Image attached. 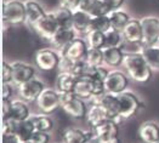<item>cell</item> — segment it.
<instances>
[{
	"mask_svg": "<svg viewBox=\"0 0 159 143\" xmlns=\"http://www.w3.org/2000/svg\"><path fill=\"white\" fill-rule=\"evenodd\" d=\"M44 90H45V85L38 78L30 79L29 81H27L17 87L20 97L25 100L26 102H35Z\"/></svg>",
	"mask_w": 159,
	"mask_h": 143,
	"instance_id": "8",
	"label": "cell"
},
{
	"mask_svg": "<svg viewBox=\"0 0 159 143\" xmlns=\"http://www.w3.org/2000/svg\"><path fill=\"white\" fill-rule=\"evenodd\" d=\"M125 52L121 47H103V63L111 68L123 65Z\"/></svg>",
	"mask_w": 159,
	"mask_h": 143,
	"instance_id": "22",
	"label": "cell"
},
{
	"mask_svg": "<svg viewBox=\"0 0 159 143\" xmlns=\"http://www.w3.org/2000/svg\"><path fill=\"white\" fill-rule=\"evenodd\" d=\"M81 62L83 61H74V60H72V58H69L67 56L61 55L58 70H60V73H70V74H74V75L79 77Z\"/></svg>",
	"mask_w": 159,
	"mask_h": 143,
	"instance_id": "30",
	"label": "cell"
},
{
	"mask_svg": "<svg viewBox=\"0 0 159 143\" xmlns=\"http://www.w3.org/2000/svg\"><path fill=\"white\" fill-rule=\"evenodd\" d=\"M21 143H33L32 141H26V142H21Z\"/></svg>",
	"mask_w": 159,
	"mask_h": 143,
	"instance_id": "44",
	"label": "cell"
},
{
	"mask_svg": "<svg viewBox=\"0 0 159 143\" xmlns=\"http://www.w3.org/2000/svg\"><path fill=\"white\" fill-rule=\"evenodd\" d=\"M109 21H111V26L113 29H117L119 32H123L126 25L129 23V21L131 20L129 13L123 11V10H114L108 13Z\"/></svg>",
	"mask_w": 159,
	"mask_h": 143,
	"instance_id": "28",
	"label": "cell"
},
{
	"mask_svg": "<svg viewBox=\"0 0 159 143\" xmlns=\"http://www.w3.org/2000/svg\"><path fill=\"white\" fill-rule=\"evenodd\" d=\"M86 41L89 47L103 49L106 46V33L98 30H90L86 33Z\"/></svg>",
	"mask_w": 159,
	"mask_h": 143,
	"instance_id": "31",
	"label": "cell"
},
{
	"mask_svg": "<svg viewBox=\"0 0 159 143\" xmlns=\"http://www.w3.org/2000/svg\"><path fill=\"white\" fill-rule=\"evenodd\" d=\"M60 143H62V142H60Z\"/></svg>",
	"mask_w": 159,
	"mask_h": 143,
	"instance_id": "48",
	"label": "cell"
},
{
	"mask_svg": "<svg viewBox=\"0 0 159 143\" xmlns=\"http://www.w3.org/2000/svg\"><path fill=\"white\" fill-rule=\"evenodd\" d=\"M2 18L5 23L21 25L27 22V12L25 1L6 0L2 5Z\"/></svg>",
	"mask_w": 159,
	"mask_h": 143,
	"instance_id": "3",
	"label": "cell"
},
{
	"mask_svg": "<svg viewBox=\"0 0 159 143\" xmlns=\"http://www.w3.org/2000/svg\"><path fill=\"white\" fill-rule=\"evenodd\" d=\"M50 133L49 132H43V131H35L32 136V142L33 143H50Z\"/></svg>",
	"mask_w": 159,
	"mask_h": 143,
	"instance_id": "35",
	"label": "cell"
},
{
	"mask_svg": "<svg viewBox=\"0 0 159 143\" xmlns=\"http://www.w3.org/2000/svg\"><path fill=\"white\" fill-rule=\"evenodd\" d=\"M93 17L88 12L80 10V9H75L73 11V23H72V28L77 32V33H88L89 32V27L91 23Z\"/></svg>",
	"mask_w": 159,
	"mask_h": 143,
	"instance_id": "24",
	"label": "cell"
},
{
	"mask_svg": "<svg viewBox=\"0 0 159 143\" xmlns=\"http://www.w3.org/2000/svg\"><path fill=\"white\" fill-rule=\"evenodd\" d=\"M97 143H120L119 137H114V138H111V140H107V141H101V142Z\"/></svg>",
	"mask_w": 159,
	"mask_h": 143,
	"instance_id": "43",
	"label": "cell"
},
{
	"mask_svg": "<svg viewBox=\"0 0 159 143\" xmlns=\"http://www.w3.org/2000/svg\"><path fill=\"white\" fill-rule=\"evenodd\" d=\"M123 67L128 77L136 83H148L153 77V70L142 53H125Z\"/></svg>",
	"mask_w": 159,
	"mask_h": 143,
	"instance_id": "1",
	"label": "cell"
},
{
	"mask_svg": "<svg viewBox=\"0 0 159 143\" xmlns=\"http://www.w3.org/2000/svg\"><path fill=\"white\" fill-rule=\"evenodd\" d=\"M12 65V84L17 87L30 79L35 78V68L25 62H13Z\"/></svg>",
	"mask_w": 159,
	"mask_h": 143,
	"instance_id": "11",
	"label": "cell"
},
{
	"mask_svg": "<svg viewBox=\"0 0 159 143\" xmlns=\"http://www.w3.org/2000/svg\"><path fill=\"white\" fill-rule=\"evenodd\" d=\"M77 38V32L73 28H60L55 35L52 37V39L50 40L52 47L58 51L60 53L66 50V47Z\"/></svg>",
	"mask_w": 159,
	"mask_h": 143,
	"instance_id": "12",
	"label": "cell"
},
{
	"mask_svg": "<svg viewBox=\"0 0 159 143\" xmlns=\"http://www.w3.org/2000/svg\"><path fill=\"white\" fill-rule=\"evenodd\" d=\"M107 120H111L109 115L101 104H90L88 114H86V121H88L91 130L100 126V125H102L103 123H106Z\"/></svg>",
	"mask_w": 159,
	"mask_h": 143,
	"instance_id": "16",
	"label": "cell"
},
{
	"mask_svg": "<svg viewBox=\"0 0 159 143\" xmlns=\"http://www.w3.org/2000/svg\"><path fill=\"white\" fill-rule=\"evenodd\" d=\"M84 62H86L88 65H93V67L103 65H105V63H103V49L89 47Z\"/></svg>",
	"mask_w": 159,
	"mask_h": 143,
	"instance_id": "32",
	"label": "cell"
},
{
	"mask_svg": "<svg viewBox=\"0 0 159 143\" xmlns=\"http://www.w3.org/2000/svg\"><path fill=\"white\" fill-rule=\"evenodd\" d=\"M2 83H12V65L6 61L2 63Z\"/></svg>",
	"mask_w": 159,
	"mask_h": 143,
	"instance_id": "36",
	"label": "cell"
},
{
	"mask_svg": "<svg viewBox=\"0 0 159 143\" xmlns=\"http://www.w3.org/2000/svg\"><path fill=\"white\" fill-rule=\"evenodd\" d=\"M141 53L153 72L159 70V46L157 45L145 46Z\"/></svg>",
	"mask_w": 159,
	"mask_h": 143,
	"instance_id": "29",
	"label": "cell"
},
{
	"mask_svg": "<svg viewBox=\"0 0 159 143\" xmlns=\"http://www.w3.org/2000/svg\"><path fill=\"white\" fill-rule=\"evenodd\" d=\"M30 117V112H29V105L28 102L25 100H13L11 101V107H10V112L9 115L4 119H11L15 121H22L27 120Z\"/></svg>",
	"mask_w": 159,
	"mask_h": 143,
	"instance_id": "19",
	"label": "cell"
},
{
	"mask_svg": "<svg viewBox=\"0 0 159 143\" xmlns=\"http://www.w3.org/2000/svg\"><path fill=\"white\" fill-rule=\"evenodd\" d=\"M80 1L81 0H61V6L67 7V9H70V10H75L78 9L80 5Z\"/></svg>",
	"mask_w": 159,
	"mask_h": 143,
	"instance_id": "41",
	"label": "cell"
},
{
	"mask_svg": "<svg viewBox=\"0 0 159 143\" xmlns=\"http://www.w3.org/2000/svg\"><path fill=\"white\" fill-rule=\"evenodd\" d=\"M111 28H112V26H111V21H109L108 15L107 16H98V17H93L90 27H89V32L90 30H98V32L106 33Z\"/></svg>",
	"mask_w": 159,
	"mask_h": 143,
	"instance_id": "34",
	"label": "cell"
},
{
	"mask_svg": "<svg viewBox=\"0 0 159 143\" xmlns=\"http://www.w3.org/2000/svg\"><path fill=\"white\" fill-rule=\"evenodd\" d=\"M154 143H159V141H157V142H154Z\"/></svg>",
	"mask_w": 159,
	"mask_h": 143,
	"instance_id": "46",
	"label": "cell"
},
{
	"mask_svg": "<svg viewBox=\"0 0 159 143\" xmlns=\"http://www.w3.org/2000/svg\"><path fill=\"white\" fill-rule=\"evenodd\" d=\"M124 37L123 33L111 28L106 32V46L105 47H121L124 44Z\"/></svg>",
	"mask_w": 159,
	"mask_h": 143,
	"instance_id": "33",
	"label": "cell"
},
{
	"mask_svg": "<svg viewBox=\"0 0 159 143\" xmlns=\"http://www.w3.org/2000/svg\"><path fill=\"white\" fill-rule=\"evenodd\" d=\"M32 27H33V29L35 30V33L39 35L40 38L48 40L49 42H50V40L52 39L55 33L60 29V27L57 25V22L55 21L51 12H48L44 17H41L34 26Z\"/></svg>",
	"mask_w": 159,
	"mask_h": 143,
	"instance_id": "9",
	"label": "cell"
},
{
	"mask_svg": "<svg viewBox=\"0 0 159 143\" xmlns=\"http://www.w3.org/2000/svg\"><path fill=\"white\" fill-rule=\"evenodd\" d=\"M51 15L53 16L55 21L57 22L60 28H72L73 10L61 6L60 9H56V10L51 11Z\"/></svg>",
	"mask_w": 159,
	"mask_h": 143,
	"instance_id": "25",
	"label": "cell"
},
{
	"mask_svg": "<svg viewBox=\"0 0 159 143\" xmlns=\"http://www.w3.org/2000/svg\"><path fill=\"white\" fill-rule=\"evenodd\" d=\"M35 103L39 110L43 112V114H52L61 107V93L56 89L53 90L45 87V90L41 92Z\"/></svg>",
	"mask_w": 159,
	"mask_h": 143,
	"instance_id": "6",
	"label": "cell"
},
{
	"mask_svg": "<svg viewBox=\"0 0 159 143\" xmlns=\"http://www.w3.org/2000/svg\"><path fill=\"white\" fill-rule=\"evenodd\" d=\"M105 4L107 5V7L111 10V11H114V10H120V7L124 5L125 0H102Z\"/></svg>",
	"mask_w": 159,
	"mask_h": 143,
	"instance_id": "40",
	"label": "cell"
},
{
	"mask_svg": "<svg viewBox=\"0 0 159 143\" xmlns=\"http://www.w3.org/2000/svg\"><path fill=\"white\" fill-rule=\"evenodd\" d=\"M16 121L11 119H2V135H15Z\"/></svg>",
	"mask_w": 159,
	"mask_h": 143,
	"instance_id": "37",
	"label": "cell"
},
{
	"mask_svg": "<svg viewBox=\"0 0 159 143\" xmlns=\"http://www.w3.org/2000/svg\"><path fill=\"white\" fill-rule=\"evenodd\" d=\"M117 96L119 105V115L123 120H128L133 118L143 107L141 100L131 91H125Z\"/></svg>",
	"mask_w": 159,
	"mask_h": 143,
	"instance_id": "4",
	"label": "cell"
},
{
	"mask_svg": "<svg viewBox=\"0 0 159 143\" xmlns=\"http://www.w3.org/2000/svg\"><path fill=\"white\" fill-rule=\"evenodd\" d=\"M88 50H89L88 41L85 39H81V38L77 37L67 46L66 50L62 53H60V55L67 56V57H69V58H72L74 61H84Z\"/></svg>",
	"mask_w": 159,
	"mask_h": 143,
	"instance_id": "13",
	"label": "cell"
},
{
	"mask_svg": "<svg viewBox=\"0 0 159 143\" xmlns=\"http://www.w3.org/2000/svg\"><path fill=\"white\" fill-rule=\"evenodd\" d=\"M129 86V77L119 70H111L105 80V89L107 93L119 95L126 91Z\"/></svg>",
	"mask_w": 159,
	"mask_h": 143,
	"instance_id": "7",
	"label": "cell"
},
{
	"mask_svg": "<svg viewBox=\"0 0 159 143\" xmlns=\"http://www.w3.org/2000/svg\"><path fill=\"white\" fill-rule=\"evenodd\" d=\"M61 61L60 52L55 49H41L34 56L35 65L43 72H51L58 68Z\"/></svg>",
	"mask_w": 159,
	"mask_h": 143,
	"instance_id": "5",
	"label": "cell"
},
{
	"mask_svg": "<svg viewBox=\"0 0 159 143\" xmlns=\"http://www.w3.org/2000/svg\"><path fill=\"white\" fill-rule=\"evenodd\" d=\"M34 132H35L34 126H33V124L29 121V119L22 120V121H16L15 136H16L21 142L30 141Z\"/></svg>",
	"mask_w": 159,
	"mask_h": 143,
	"instance_id": "26",
	"label": "cell"
},
{
	"mask_svg": "<svg viewBox=\"0 0 159 143\" xmlns=\"http://www.w3.org/2000/svg\"><path fill=\"white\" fill-rule=\"evenodd\" d=\"M61 108L69 117L75 119H86L88 114V104L85 100L75 96L74 93L61 95Z\"/></svg>",
	"mask_w": 159,
	"mask_h": 143,
	"instance_id": "2",
	"label": "cell"
},
{
	"mask_svg": "<svg viewBox=\"0 0 159 143\" xmlns=\"http://www.w3.org/2000/svg\"><path fill=\"white\" fill-rule=\"evenodd\" d=\"M139 137L143 143H154L159 141V124L156 121H146L139 127Z\"/></svg>",
	"mask_w": 159,
	"mask_h": 143,
	"instance_id": "20",
	"label": "cell"
},
{
	"mask_svg": "<svg viewBox=\"0 0 159 143\" xmlns=\"http://www.w3.org/2000/svg\"><path fill=\"white\" fill-rule=\"evenodd\" d=\"M141 23L143 29V45H156L159 37V18L153 16H147L141 18Z\"/></svg>",
	"mask_w": 159,
	"mask_h": 143,
	"instance_id": "10",
	"label": "cell"
},
{
	"mask_svg": "<svg viewBox=\"0 0 159 143\" xmlns=\"http://www.w3.org/2000/svg\"><path fill=\"white\" fill-rule=\"evenodd\" d=\"M126 42H142L143 41V29L141 20L131 18L129 23L121 32Z\"/></svg>",
	"mask_w": 159,
	"mask_h": 143,
	"instance_id": "17",
	"label": "cell"
},
{
	"mask_svg": "<svg viewBox=\"0 0 159 143\" xmlns=\"http://www.w3.org/2000/svg\"><path fill=\"white\" fill-rule=\"evenodd\" d=\"M93 140H97V142L107 141L114 137H118L119 130H118V124L113 120H107L102 125L93 129Z\"/></svg>",
	"mask_w": 159,
	"mask_h": 143,
	"instance_id": "15",
	"label": "cell"
},
{
	"mask_svg": "<svg viewBox=\"0 0 159 143\" xmlns=\"http://www.w3.org/2000/svg\"><path fill=\"white\" fill-rule=\"evenodd\" d=\"M29 121L33 124L35 131H43V132H50L53 129L52 119L48 114H33L28 118Z\"/></svg>",
	"mask_w": 159,
	"mask_h": 143,
	"instance_id": "27",
	"label": "cell"
},
{
	"mask_svg": "<svg viewBox=\"0 0 159 143\" xmlns=\"http://www.w3.org/2000/svg\"><path fill=\"white\" fill-rule=\"evenodd\" d=\"M93 138L91 130L85 131L77 127H69L62 132L61 142L62 143H88Z\"/></svg>",
	"mask_w": 159,
	"mask_h": 143,
	"instance_id": "14",
	"label": "cell"
},
{
	"mask_svg": "<svg viewBox=\"0 0 159 143\" xmlns=\"http://www.w3.org/2000/svg\"><path fill=\"white\" fill-rule=\"evenodd\" d=\"M88 143H91V142H88Z\"/></svg>",
	"mask_w": 159,
	"mask_h": 143,
	"instance_id": "47",
	"label": "cell"
},
{
	"mask_svg": "<svg viewBox=\"0 0 159 143\" xmlns=\"http://www.w3.org/2000/svg\"><path fill=\"white\" fill-rule=\"evenodd\" d=\"M95 93V80L90 77H78L74 95L85 101H90Z\"/></svg>",
	"mask_w": 159,
	"mask_h": 143,
	"instance_id": "18",
	"label": "cell"
},
{
	"mask_svg": "<svg viewBox=\"0 0 159 143\" xmlns=\"http://www.w3.org/2000/svg\"><path fill=\"white\" fill-rule=\"evenodd\" d=\"M157 46H159V37H158V40H157V44H156Z\"/></svg>",
	"mask_w": 159,
	"mask_h": 143,
	"instance_id": "45",
	"label": "cell"
},
{
	"mask_svg": "<svg viewBox=\"0 0 159 143\" xmlns=\"http://www.w3.org/2000/svg\"><path fill=\"white\" fill-rule=\"evenodd\" d=\"M13 84L12 83H2V101H9L12 96Z\"/></svg>",
	"mask_w": 159,
	"mask_h": 143,
	"instance_id": "39",
	"label": "cell"
},
{
	"mask_svg": "<svg viewBox=\"0 0 159 143\" xmlns=\"http://www.w3.org/2000/svg\"><path fill=\"white\" fill-rule=\"evenodd\" d=\"M78 77L70 73H60L56 78V90L61 95L74 93Z\"/></svg>",
	"mask_w": 159,
	"mask_h": 143,
	"instance_id": "21",
	"label": "cell"
},
{
	"mask_svg": "<svg viewBox=\"0 0 159 143\" xmlns=\"http://www.w3.org/2000/svg\"><path fill=\"white\" fill-rule=\"evenodd\" d=\"M25 5L27 12V23L30 26H34L41 17H44L48 13L37 0H26Z\"/></svg>",
	"mask_w": 159,
	"mask_h": 143,
	"instance_id": "23",
	"label": "cell"
},
{
	"mask_svg": "<svg viewBox=\"0 0 159 143\" xmlns=\"http://www.w3.org/2000/svg\"><path fill=\"white\" fill-rule=\"evenodd\" d=\"M97 1L98 0H81L78 9H80V10H83V11H85V12H88L90 15V12L93 11V9L95 7Z\"/></svg>",
	"mask_w": 159,
	"mask_h": 143,
	"instance_id": "38",
	"label": "cell"
},
{
	"mask_svg": "<svg viewBox=\"0 0 159 143\" xmlns=\"http://www.w3.org/2000/svg\"><path fill=\"white\" fill-rule=\"evenodd\" d=\"M2 143H21L15 135H2Z\"/></svg>",
	"mask_w": 159,
	"mask_h": 143,
	"instance_id": "42",
	"label": "cell"
}]
</instances>
